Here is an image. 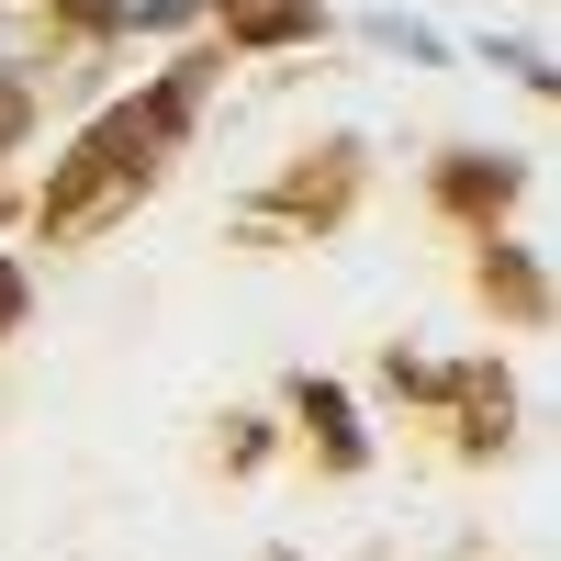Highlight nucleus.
Listing matches in <instances>:
<instances>
[{"label":"nucleus","mask_w":561,"mask_h":561,"mask_svg":"<svg viewBox=\"0 0 561 561\" xmlns=\"http://www.w3.org/2000/svg\"><path fill=\"white\" fill-rule=\"evenodd\" d=\"M12 314H23V280H12V270H0V325H12Z\"/></svg>","instance_id":"obj_1"}]
</instances>
